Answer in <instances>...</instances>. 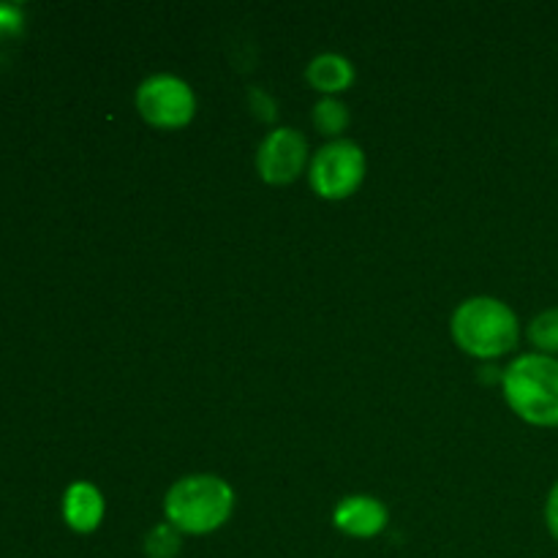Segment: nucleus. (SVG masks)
<instances>
[{
	"label": "nucleus",
	"instance_id": "4",
	"mask_svg": "<svg viewBox=\"0 0 558 558\" xmlns=\"http://www.w3.org/2000/svg\"><path fill=\"white\" fill-rule=\"evenodd\" d=\"M365 180V153L352 140H330L308 163V183L322 199H347Z\"/></svg>",
	"mask_w": 558,
	"mask_h": 558
},
{
	"label": "nucleus",
	"instance_id": "13",
	"mask_svg": "<svg viewBox=\"0 0 558 558\" xmlns=\"http://www.w3.org/2000/svg\"><path fill=\"white\" fill-rule=\"evenodd\" d=\"M545 526H548L550 537L558 543V480L554 488H550L548 501H545Z\"/></svg>",
	"mask_w": 558,
	"mask_h": 558
},
{
	"label": "nucleus",
	"instance_id": "11",
	"mask_svg": "<svg viewBox=\"0 0 558 558\" xmlns=\"http://www.w3.org/2000/svg\"><path fill=\"white\" fill-rule=\"evenodd\" d=\"M314 125L319 134L341 140V134L349 125V112L338 98H322L314 107Z\"/></svg>",
	"mask_w": 558,
	"mask_h": 558
},
{
	"label": "nucleus",
	"instance_id": "14",
	"mask_svg": "<svg viewBox=\"0 0 558 558\" xmlns=\"http://www.w3.org/2000/svg\"><path fill=\"white\" fill-rule=\"evenodd\" d=\"M16 25H20V9L0 3V31H11Z\"/></svg>",
	"mask_w": 558,
	"mask_h": 558
},
{
	"label": "nucleus",
	"instance_id": "9",
	"mask_svg": "<svg viewBox=\"0 0 558 558\" xmlns=\"http://www.w3.org/2000/svg\"><path fill=\"white\" fill-rule=\"evenodd\" d=\"M305 80L314 90H319L325 98H332L336 93H343L352 87L354 82V65L343 54L325 52L316 54L305 69Z\"/></svg>",
	"mask_w": 558,
	"mask_h": 558
},
{
	"label": "nucleus",
	"instance_id": "12",
	"mask_svg": "<svg viewBox=\"0 0 558 558\" xmlns=\"http://www.w3.org/2000/svg\"><path fill=\"white\" fill-rule=\"evenodd\" d=\"M180 548H183V534L169 523H158L145 537L147 558H178Z\"/></svg>",
	"mask_w": 558,
	"mask_h": 558
},
{
	"label": "nucleus",
	"instance_id": "3",
	"mask_svg": "<svg viewBox=\"0 0 558 558\" xmlns=\"http://www.w3.org/2000/svg\"><path fill=\"white\" fill-rule=\"evenodd\" d=\"M512 412L537 428H558V357L529 352L512 360L501 376Z\"/></svg>",
	"mask_w": 558,
	"mask_h": 558
},
{
	"label": "nucleus",
	"instance_id": "10",
	"mask_svg": "<svg viewBox=\"0 0 558 558\" xmlns=\"http://www.w3.org/2000/svg\"><path fill=\"white\" fill-rule=\"evenodd\" d=\"M526 336L532 341L534 352L558 357V308H545L529 322Z\"/></svg>",
	"mask_w": 558,
	"mask_h": 558
},
{
	"label": "nucleus",
	"instance_id": "5",
	"mask_svg": "<svg viewBox=\"0 0 558 558\" xmlns=\"http://www.w3.org/2000/svg\"><path fill=\"white\" fill-rule=\"evenodd\" d=\"M136 109L142 120L156 129H183L194 120L196 96L180 76L156 74L136 87Z\"/></svg>",
	"mask_w": 558,
	"mask_h": 558
},
{
	"label": "nucleus",
	"instance_id": "6",
	"mask_svg": "<svg viewBox=\"0 0 558 558\" xmlns=\"http://www.w3.org/2000/svg\"><path fill=\"white\" fill-rule=\"evenodd\" d=\"M308 142L298 129H272L256 147V172L270 185H289L308 169Z\"/></svg>",
	"mask_w": 558,
	"mask_h": 558
},
{
	"label": "nucleus",
	"instance_id": "8",
	"mask_svg": "<svg viewBox=\"0 0 558 558\" xmlns=\"http://www.w3.org/2000/svg\"><path fill=\"white\" fill-rule=\"evenodd\" d=\"M63 518L76 534H93L104 521V496L96 485L74 483L63 496Z\"/></svg>",
	"mask_w": 558,
	"mask_h": 558
},
{
	"label": "nucleus",
	"instance_id": "1",
	"mask_svg": "<svg viewBox=\"0 0 558 558\" xmlns=\"http://www.w3.org/2000/svg\"><path fill=\"white\" fill-rule=\"evenodd\" d=\"M450 332L469 357L499 360L521 341V322L505 300L469 298L452 314Z\"/></svg>",
	"mask_w": 558,
	"mask_h": 558
},
{
	"label": "nucleus",
	"instance_id": "7",
	"mask_svg": "<svg viewBox=\"0 0 558 558\" xmlns=\"http://www.w3.org/2000/svg\"><path fill=\"white\" fill-rule=\"evenodd\" d=\"M387 507L374 496H349L332 512V523L338 532L349 534L354 539H371L385 532Z\"/></svg>",
	"mask_w": 558,
	"mask_h": 558
},
{
	"label": "nucleus",
	"instance_id": "2",
	"mask_svg": "<svg viewBox=\"0 0 558 558\" xmlns=\"http://www.w3.org/2000/svg\"><path fill=\"white\" fill-rule=\"evenodd\" d=\"M234 510V490L216 474H189L163 496V515L180 534L205 537L221 529Z\"/></svg>",
	"mask_w": 558,
	"mask_h": 558
}]
</instances>
